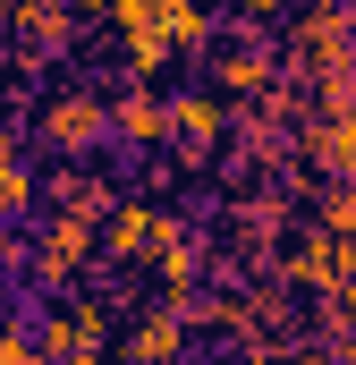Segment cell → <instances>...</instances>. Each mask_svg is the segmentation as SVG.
Masks as SVG:
<instances>
[{
	"label": "cell",
	"mask_w": 356,
	"mask_h": 365,
	"mask_svg": "<svg viewBox=\"0 0 356 365\" xmlns=\"http://www.w3.org/2000/svg\"><path fill=\"white\" fill-rule=\"evenodd\" d=\"M26 128H34L43 153H60V162H93V153L110 145V93H102V86H60V93L34 102Z\"/></svg>",
	"instance_id": "1"
},
{
	"label": "cell",
	"mask_w": 356,
	"mask_h": 365,
	"mask_svg": "<svg viewBox=\"0 0 356 365\" xmlns=\"http://www.w3.org/2000/svg\"><path fill=\"white\" fill-rule=\"evenodd\" d=\"M93 264H102V221H93V212H43V230H34V247H26V280H34L43 297H68Z\"/></svg>",
	"instance_id": "2"
},
{
	"label": "cell",
	"mask_w": 356,
	"mask_h": 365,
	"mask_svg": "<svg viewBox=\"0 0 356 365\" xmlns=\"http://www.w3.org/2000/svg\"><path fill=\"white\" fill-rule=\"evenodd\" d=\"M280 77H288V60H280V34L271 26H238L229 17V34L204 51V86L229 93V102H263Z\"/></svg>",
	"instance_id": "3"
},
{
	"label": "cell",
	"mask_w": 356,
	"mask_h": 365,
	"mask_svg": "<svg viewBox=\"0 0 356 365\" xmlns=\"http://www.w3.org/2000/svg\"><path fill=\"white\" fill-rule=\"evenodd\" d=\"M110 51H119V86H162L178 68V43H170L153 0H119L110 9Z\"/></svg>",
	"instance_id": "4"
},
{
	"label": "cell",
	"mask_w": 356,
	"mask_h": 365,
	"mask_svg": "<svg viewBox=\"0 0 356 365\" xmlns=\"http://www.w3.org/2000/svg\"><path fill=\"white\" fill-rule=\"evenodd\" d=\"M280 60H288V77L331 86L340 68H356V9L348 17H288L280 26Z\"/></svg>",
	"instance_id": "5"
},
{
	"label": "cell",
	"mask_w": 356,
	"mask_h": 365,
	"mask_svg": "<svg viewBox=\"0 0 356 365\" xmlns=\"http://www.w3.org/2000/svg\"><path fill=\"white\" fill-rule=\"evenodd\" d=\"M229 119H238V102L212 86H187L170 93V153L178 170H204V162H221V145H229Z\"/></svg>",
	"instance_id": "6"
},
{
	"label": "cell",
	"mask_w": 356,
	"mask_h": 365,
	"mask_svg": "<svg viewBox=\"0 0 356 365\" xmlns=\"http://www.w3.org/2000/svg\"><path fill=\"white\" fill-rule=\"evenodd\" d=\"M178 230V212L162 195H119V212L102 221V264H153V247Z\"/></svg>",
	"instance_id": "7"
},
{
	"label": "cell",
	"mask_w": 356,
	"mask_h": 365,
	"mask_svg": "<svg viewBox=\"0 0 356 365\" xmlns=\"http://www.w3.org/2000/svg\"><path fill=\"white\" fill-rule=\"evenodd\" d=\"M288 145H297V162H314L305 179H348L356 187V110H323V102H314Z\"/></svg>",
	"instance_id": "8"
},
{
	"label": "cell",
	"mask_w": 356,
	"mask_h": 365,
	"mask_svg": "<svg viewBox=\"0 0 356 365\" xmlns=\"http://www.w3.org/2000/svg\"><path fill=\"white\" fill-rule=\"evenodd\" d=\"M110 145H119V153L170 145V93L162 86H119L110 93Z\"/></svg>",
	"instance_id": "9"
},
{
	"label": "cell",
	"mask_w": 356,
	"mask_h": 365,
	"mask_svg": "<svg viewBox=\"0 0 356 365\" xmlns=\"http://www.w3.org/2000/svg\"><path fill=\"white\" fill-rule=\"evenodd\" d=\"M43 179H34V128L26 119H0V221H34Z\"/></svg>",
	"instance_id": "10"
},
{
	"label": "cell",
	"mask_w": 356,
	"mask_h": 365,
	"mask_svg": "<svg viewBox=\"0 0 356 365\" xmlns=\"http://www.w3.org/2000/svg\"><path fill=\"white\" fill-rule=\"evenodd\" d=\"M178 357H195V331H187L178 306H153L119 331V365H178Z\"/></svg>",
	"instance_id": "11"
},
{
	"label": "cell",
	"mask_w": 356,
	"mask_h": 365,
	"mask_svg": "<svg viewBox=\"0 0 356 365\" xmlns=\"http://www.w3.org/2000/svg\"><path fill=\"white\" fill-rule=\"evenodd\" d=\"M43 204H51V212H93V221H110V212H119V179L93 170V162H60V170L43 179Z\"/></svg>",
	"instance_id": "12"
},
{
	"label": "cell",
	"mask_w": 356,
	"mask_h": 365,
	"mask_svg": "<svg viewBox=\"0 0 356 365\" xmlns=\"http://www.w3.org/2000/svg\"><path fill=\"white\" fill-rule=\"evenodd\" d=\"M204 264H212V238L178 221L170 238L153 247V280H162V297H187V289H204Z\"/></svg>",
	"instance_id": "13"
},
{
	"label": "cell",
	"mask_w": 356,
	"mask_h": 365,
	"mask_svg": "<svg viewBox=\"0 0 356 365\" xmlns=\"http://www.w3.org/2000/svg\"><path fill=\"white\" fill-rule=\"evenodd\" d=\"M153 9H162V26H170L178 60H204V51L221 43V26H212V9H204V0H153Z\"/></svg>",
	"instance_id": "14"
},
{
	"label": "cell",
	"mask_w": 356,
	"mask_h": 365,
	"mask_svg": "<svg viewBox=\"0 0 356 365\" xmlns=\"http://www.w3.org/2000/svg\"><path fill=\"white\" fill-rule=\"evenodd\" d=\"M314 331L323 340H356V280L331 289V297H314Z\"/></svg>",
	"instance_id": "15"
},
{
	"label": "cell",
	"mask_w": 356,
	"mask_h": 365,
	"mask_svg": "<svg viewBox=\"0 0 356 365\" xmlns=\"http://www.w3.org/2000/svg\"><path fill=\"white\" fill-rule=\"evenodd\" d=\"M0 365H43V349H34V323H26V314H0Z\"/></svg>",
	"instance_id": "16"
},
{
	"label": "cell",
	"mask_w": 356,
	"mask_h": 365,
	"mask_svg": "<svg viewBox=\"0 0 356 365\" xmlns=\"http://www.w3.org/2000/svg\"><path fill=\"white\" fill-rule=\"evenodd\" d=\"M221 365H297V357L271 349V340H246V349H221Z\"/></svg>",
	"instance_id": "17"
},
{
	"label": "cell",
	"mask_w": 356,
	"mask_h": 365,
	"mask_svg": "<svg viewBox=\"0 0 356 365\" xmlns=\"http://www.w3.org/2000/svg\"><path fill=\"white\" fill-rule=\"evenodd\" d=\"M297 0H238V26H288Z\"/></svg>",
	"instance_id": "18"
},
{
	"label": "cell",
	"mask_w": 356,
	"mask_h": 365,
	"mask_svg": "<svg viewBox=\"0 0 356 365\" xmlns=\"http://www.w3.org/2000/svg\"><path fill=\"white\" fill-rule=\"evenodd\" d=\"M314 102H323V110H356V68H340L331 86H314Z\"/></svg>",
	"instance_id": "19"
},
{
	"label": "cell",
	"mask_w": 356,
	"mask_h": 365,
	"mask_svg": "<svg viewBox=\"0 0 356 365\" xmlns=\"http://www.w3.org/2000/svg\"><path fill=\"white\" fill-rule=\"evenodd\" d=\"M26 247H34V238H26L17 221H0V280H9V272H17V264H26Z\"/></svg>",
	"instance_id": "20"
},
{
	"label": "cell",
	"mask_w": 356,
	"mask_h": 365,
	"mask_svg": "<svg viewBox=\"0 0 356 365\" xmlns=\"http://www.w3.org/2000/svg\"><path fill=\"white\" fill-rule=\"evenodd\" d=\"M356 0H297V9H288V17H348Z\"/></svg>",
	"instance_id": "21"
},
{
	"label": "cell",
	"mask_w": 356,
	"mask_h": 365,
	"mask_svg": "<svg viewBox=\"0 0 356 365\" xmlns=\"http://www.w3.org/2000/svg\"><path fill=\"white\" fill-rule=\"evenodd\" d=\"M68 9H77V26H102V17H110L119 0H68Z\"/></svg>",
	"instance_id": "22"
},
{
	"label": "cell",
	"mask_w": 356,
	"mask_h": 365,
	"mask_svg": "<svg viewBox=\"0 0 356 365\" xmlns=\"http://www.w3.org/2000/svg\"><path fill=\"white\" fill-rule=\"evenodd\" d=\"M60 365H110V349H68Z\"/></svg>",
	"instance_id": "23"
},
{
	"label": "cell",
	"mask_w": 356,
	"mask_h": 365,
	"mask_svg": "<svg viewBox=\"0 0 356 365\" xmlns=\"http://www.w3.org/2000/svg\"><path fill=\"white\" fill-rule=\"evenodd\" d=\"M9 9H17V0H0V34H9Z\"/></svg>",
	"instance_id": "24"
},
{
	"label": "cell",
	"mask_w": 356,
	"mask_h": 365,
	"mask_svg": "<svg viewBox=\"0 0 356 365\" xmlns=\"http://www.w3.org/2000/svg\"><path fill=\"white\" fill-rule=\"evenodd\" d=\"M178 365H195V357H178Z\"/></svg>",
	"instance_id": "25"
}]
</instances>
